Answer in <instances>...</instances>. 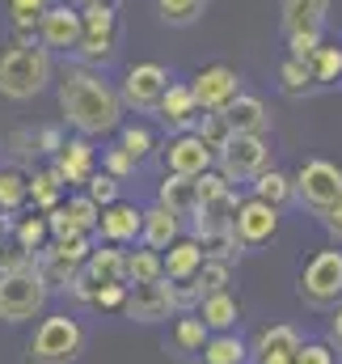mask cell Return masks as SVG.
<instances>
[{
    "instance_id": "cell-45",
    "label": "cell",
    "mask_w": 342,
    "mask_h": 364,
    "mask_svg": "<svg viewBox=\"0 0 342 364\" xmlns=\"http://www.w3.org/2000/svg\"><path fill=\"white\" fill-rule=\"evenodd\" d=\"M321 43H326V30H296V34H287V55L309 60Z\"/></svg>"
},
{
    "instance_id": "cell-37",
    "label": "cell",
    "mask_w": 342,
    "mask_h": 364,
    "mask_svg": "<svg viewBox=\"0 0 342 364\" xmlns=\"http://www.w3.org/2000/svg\"><path fill=\"white\" fill-rule=\"evenodd\" d=\"M207 0H157V17L170 26V30H186L203 17Z\"/></svg>"
},
{
    "instance_id": "cell-26",
    "label": "cell",
    "mask_w": 342,
    "mask_h": 364,
    "mask_svg": "<svg viewBox=\"0 0 342 364\" xmlns=\"http://www.w3.org/2000/svg\"><path fill=\"white\" fill-rule=\"evenodd\" d=\"M199 364H250V343L237 335V331H220V335H207Z\"/></svg>"
},
{
    "instance_id": "cell-6",
    "label": "cell",
    "mask_w": 342,
    "mask_h": 364,
    "mask_svg": "<svg viewBox=\"0 0 342 364\" xmlns=\"http://www.w3.org/2000/svg\"><path fill=\"white\" fill-rule=\"evenodd\" d=\"M300 301L309 309H334L342 301V250H317L304 267H300V284H296Z\"/></svg>"
},
{
    "instance_id": "cell-30",
    "label": "cell",
    "mask_w": 342,
    "mask_h": 364,
    "mask_svg": "<svg viewBox=\"0 0 342 364\" xmlns=\"http://www.w3.org/2000/svg\"><path fill=\"white\" fill-rule=\"evenodd\" d=\"M47 242H51V229H47V216H43V212H30V216H17V220H13V246H17L21 255L34 259Z\"/></svg>"
},
{
    "instance_id": "cell-28",
    "label": "cell",
    "mask_w": 342,
    "mask_h": 364,
    "mask_svg": "<svg viewBox=\"0 0 342 364\" xmlns=\"http://www.w3.org/2000/svg\"><path fill=\"white\" fill-rule=\"evenodd\" d=\"M64 182L60 174L47 166V170H34V174H26V195H30V203H34V212H51V208H60L64 203Z\"/></svg>"
},
{
    "instance_id": "cell-18",
    "label": "cell",
    "mask_w": 342,
    "mask_h": 364,
    "mask_svg": "<svg viewBox=\"0 0 342 364\" xmlns=\"http://www.w3.org/2000/svg\"><path fill=\"white\" fill-rule=\"evenodd\" d=\"M300 343H304V335L292 322H275V326H266L254 339L250 356H254V364H296Z\"/></svg>"
},
{
    "instance_id": "cell-50",
    "label": "cell",
    "mask_w": 342,
    "mask_h": 364,
    "mask_svg": "<svg viewBox=\"0 0 342 364\" xmlns=\"http://www.w3.org/2000/svg\"><path fill=\"white\" fill-rule=\"evenodd\" d=\"M326 343H330V348L342 356V301L330 309V335H326Z\"/></svg>"
},
{
    "instance_id": "cell-5",
    "label": "cell",
    "mask_w": 342,
    "mask_h": 364,
    "mask_svg": "<svg viewBox=\"0 0 342 364\" xmlns=\"http://www.w3.org/2000/svg\"><path fill=\"white\" fill-rule=\"evenodd\" d=\"M72 55L85 68H106L118 55V13H114V4L81 9V43H77Z\"/></svg>"
},
{
    "instance_id": "cell-14",
    "label": "cell",
    "mask_w": 342,
    "mask_h": 364,
    "mask_svg": "<svg viewBox=\"0 0 342 364\" xmlns=\"http://www.w3.org/2000/svg\"><path fill=\"white\" fill-rule=\"evenodd\" d=\"M140 229H144V208H136V203H127V199H114L110 208H101V220H97L93 242H106V246H136V242H140Z\"/></svg>"
},
{
    "instance_id": "cell-23",
    "label": "cell",
    "mask_w": 342,
    "mask_h": 364,
    "mask_svg": "<svg viewBox=\"0 0 342 364\" xmlns=\"http://www.w3.org/2000/svg\"><path fill=\"white\" fill-rule=\"evenodd\" d=\"M326 17H330V0H283L279 9L283 38L296 30H326Z\"/></svg>"
},
{
    "instance_id": "cell-29",
    "label": "cell",
    "mask_w": 342,
    "mask_h": 364,
    "mask_svg": "<svg viewBox=\"0 0 342 364\" xmlns=\"http://www.w3.org/2000/svg\"><path fill=\"white\" fill-rule=\"evenodd\" d=\"M114 136H118L114 144H118V149H123V153H127L136 166H144V161H148V157L161 149V140H157V132H153L148 123H123Z\"/></svg>"
},
{
    "instance_id": "cell-8",
    "label": "cell",
    "mask_w": 342,
    "mask_h": 364,
    "mask_svg": "<svg viewBox=\"0 0 342 364\" xmlns=\"http://www.w3.org/2000/svg\"><path fill=\"white\" fill-rule=\"evenodd\" d=\"M170 68L165 64H157V60H140V64H131L127 73H123V81H118V97H123V106L127 110H136V114H153L157 110V102L165 97L170 90Z\"/></svg>"
},
{
    "instance_id": "cell-24",
    "label": "cell",
    "mask_w": 342,
    "mask_h": 364,
    "mask_svg": "<svg viewBox=\"0 0 342 364\" xmlns=\"http://www.w3.org/2000/svg\"><path fill=\"white\" fill-rule=\"evenodd\" d=\"M157 203L173 212L177 220H190L199 212V191H194V178H182V174H165L161 186H157Z\"/></svg>"
},
{
    "instance_id": "cell-4",
    "label": "cell",
    "mask_w": 342,
    "mask_h": 364,
    "mask_svg": "<svg viewBox=\"0 0 342 364\" xmlns=\"http://www.w3.org/2000/svg\"><path fill=\"white\" fill-rule=\"evenodd\" d=\"M55 81L51 51L43 47H9L0 51V97L4 102H30Z\"/></svg>"
},
{
    "instance_id": "cell-11",
    "label": "cell",
    "mask_w": 342,
    "mask_h": 364,
    "mask_svg": "<svg viewBox=\"0 0 342 364\" xmlns=\"http://www.w3.org/2000/svg\"><path fill=\"white\" fill-rule=\"evenodd\" d=\"M186 85H190V93H194V102H199L203 114H220V110L241 93V73L228 68V64H207V68H199Z\"/></svg>"
},
{
    "instance_id": "cell-43",
    "label": "cell",
    "mask_w": 342,
    "mask_h": 364,
    "mask_svg": "<svg viewBox=\"0 0 342 364\" xmlns=\"http://www.w3.org/2000/svg\"><path fill=\"white\" fill-rule=\"evenodd\" d=\"M194 191H199V208H207V203H216L220 195H228V191H233V182L224 178L220 170H207V174H199V178H194Z\"/></svg>"
},
{
    "instance_id": "cell-51",
    "label": "cell",
    "mask_w": 342,
    "mask_h": 364,
    "mask_svg": "<svg viewBox=\"0 0 342 364\" xmlns=\"http://www.w3.org/2000/svg\"><path fill=\"white\" fill-rule=\"evenodd\" d=\"M77 9H89V4H118V0H72Z\"/></svg>"
},
{
    "instance_id": "cell-10",
    "label": "cell",
    "mask_w": 342,
    "mask_h": 364,
    "mask_svg": "<svg viewBox=\"0 0 342 364\" xmlns=\"http://www.w3.org/2000/svg\"><path fill=\"white\" fill-rule=\"evenodd\" d=\"M81 43V9L72 0H51V9L38 17V47L51 55H72Z\"/></svg>"
},
{
    "instance_id": "cell-52",
    "label": "cell",
    "mask_w": 342,
    "mask_h": 364,
    "mask_svg": "<svg viewBox=\"0 0 342 364\" xmlns=\"http://www.w3.org/2000/svg\"><path fill=\"white\" fill-rule=\"evenodd\" d=\"M4 225H9V216H4V212H0V229H4Z\"/></svg>"
},
{
    "instance_id": "cell-33",
    "label": "cell",
    "mask_w": 342,
    "mask_h": 364,
    "mask_svg": "<svg viewBox=\"0 0 342 364\" xmlns=\"http://www.w3.org/2000/svg\"><path fill=\"white\" fill-rule=\"evenodd\" d=\"M309 73H313V81H317V90H326V85H338L342 81V47H330V43H321L309 60Z\"/></svg>"
},
{
    "instance_id": "cell-25",
    "label": "cell",
    "mask_w": 342,
    "mask_h": 364,
    "mask_svg": "<svg viewBox=\"0 0 342 364\" xmlns=\"http://www.w3.org/2000/svg\"><path fill=\"white\" fill-rule=\"evenodd\" d=\"M161 259H165V279L170 284H186V279H194V272L203 267L207 255H203V246L194 237H177Z\"/></svg>"
},
{
    "instance_id": "cell-31",
    "label": "cell",
    "mask_w": 342,
    "mask_h": 364,
    "mask_svg": "<svg viewBox=\"0 0 342 364\" xmlns=\"http://www.w3.org/2000/svg\"><path fill=\"white\" fill-rule=\"evenodd\" d=\"M157 279H165V259H161V250H148V246L127 250V288H136V284H157Z\"/></svg>"
},
{
    "instance_id": "cell-21",
    "label": "cell",
    "mask_w": 342,
    "mask_h": 364,
    "mask_svg": "<svg viewBox=\"0 0 342 364\" xmlns=\"http://www.w3.org/2000/svg\"><path fill=\"white\" fill-rule=\"evenodd\" d=\"M34 272H38V279L47 284V292H51V296H68V292H72V284L81 279V267H77V263H68V259H60V255L51 250V242L34 255Z\"/></svg>"
},
{
    "instance_id": "cell-44",
    "label": "cell",
    "mask_w": 342,
    "mask_h": 364,
    "mask_svg": "<svg viewBox=\"0 0 342 364\" xmlns=\"http://www.w3.org/2000/svg\"><path fill=\"white\" fill-rule=\"evenodd\" d=\"M101 170H106L110 178L123 182V178H131V174H136L140 166H136V161H131V157H127V153H123L118 144H110V149H101Z\"/></svg>"
},
{
    "instance_id": "cell-20",
    "label": "cell",
    "mask_w": 342,
    "mask_h": 364,
    "mask_svg": "<svg viewBox=\"0 0 342 364\" xmlns=\"http://www.w3.org/2000/svg\"><path fill=\"white\" fill-rule=\"evenodd\" d=\"M177 237H186V220H177L173 212H165L161 203H153V208H144V229H140V246H148V250H170Z\"/></svg>"
},
{
    "instance_id": "cell-1",
    "label": "cell",
    "mask_w": 342,
    "mask_h": 364,
    "mask_svg": "<svg viewBox=\"0 0 342 364\" xmlns=\"http://www.w3.org/2000/svg\"><path fill=\"white\" fill-rule=\"evenodd\" d=\"M55 97H60L64 123L85 140H101V136L123 127L127 106L118 97V85H110L101 68L64 64L60 77H55Z\"/></svg>"
},
{
    "instance_id": "cell-3",
    "label": "cell",
    "mask_w": 342,
    "mask_h": 364,
    "mask_svg": "<svg viewBox=\"0 0 342 364\" xmlns=\"http://www.w3.org/2000/svg\"><path fill=\"white\" fill-rule=\"evenodd\" d=\"M89 348V331L77 314H43L26 343V364H77Z\"/></svg>"
},
{
    "instance_id": "cell-47",
    "label": "cell",
    "mask_w": 342,
    "mask_h": 364,
    "mask_svg": "<svg viewBox=\"0 0 342 364\" xmlns=\"http://www.w3.org/2000/svg\"><path fill=\"white\" fill-rule=\"evenodd\" d=\"M64 140H68V136H64V127H55V123H51V127H38V132H34V153L55 157V153L64 149Z\"/></svg>"
},
{
    "instance_id": "cell-46",
    "label": "cell",
    "mask_w": 342,
    "mask_h": 364,
    "mask_svg": "<svg viewBox=\"0 0 342 364\" xmlns=\"http://www.w3.org/2000/svg\"><path fill=\"white\" fill-rule=\"evenodd\" d=\"M47 216V229H51V242H68V237H81V229L72 225V216L64 212V203L60 208H51V212H43ZM93 237V233H89Z\"/></svg>"
},
{
    "instance_id": "cell-17",
    "label": "cell",
    "mask_w": 342,
    "mask_h": 364,
    "mask_svg": "<svg viewBox=\"0 0 342 364\" xmlns=\"http://www.w3.org/2000/svg\"><path fill=\"white\" fill-rule=\"evenodd\" d=\"M157 119H161V127H170V136H182V132H194V123H199V102H194V93L186 81H170V90L165 97L157 102V110H153Z\"/></svg>"
},
{
    "instance_id": "cell-2",
    "label": "cell",
    "mask_w": 342,
    "mask_h": 364,
    "mask_svg": "<svg viewBox=\"0 0 342 364\" xmlns=\"http://www.w3.org/2000/svg\"><path fill=\"white\" fill-rule=\"evenodd\" d=\"M47 305H51V292L34 272V259L21 255L17 246L0 255V322L4 326L34 322L47 314Z\"/></svg>"
},
{
    "instance_id": "cell-35",
    "label": "cell",
    "mask_w": 342,
    "mask_h": 364,
    "mask_svg": "<svg viewBox=\"0 0 342 364\" xmlns=\"http://www.w3.org/2000/svg\"><path fill=\"white\" fill-rule=\"evenodd\" d=\"M26 203H30V195H26V174H21L17 166H0V212L13 216V212H21Z\"/></svg>"
},
{
    "instance_id": "cell-48",
    "label": "cell",
    "mask_w": 342,
    "mask_h": 364,
    "mask_svg": "<svg viewBox=\"0 0 342 364\" xmlns=\"http://www.w3.org/2000/svg\"><path fill=\"white\" fill-rule=\"evenodd\" d=\"M296 364H338V352L330 343H300Z\"/></svg>"
},
{
    "instance_id": "cell-36",
    "label": "cell",
    "mask_w": 342,
    "mask_h": 364,
    "mask_svg": "<svg viewBox=\"0 0 342 364\" xmlns=\"http://www.w3.org/2000/svg\"><path fill=\"white\" fill-rule=\"evenodd\" d=\"M279 90L287 93V97H304V93L317 90V81H313V73H309V64H304V60L287 55V60L279 64Z\"/></svg>"
},
{
    "instance_id": "cell-12",
    "label": "cell",
    "mask_w": 342,
    "mask_h": 364,
    "mask_svg": "<svg viewBox=\"0 0 342 364\" xmlns=\"http://www.w3.org/2000/svg\"><path fill=\"white\" fill-rule=\"evenodd\" d=\"M177 314L173 305V284L170 279H157V284H136L127 292V305H123V318L140 322V326H157V322H170Z\"/></svg>"
},
{
    "instance_id": "cell-49",
    "label": "cell",
    "mask_w": 342,
    "mask_h": 364,
    "mask_svg": "<svg viewBox=\"0 0 342 364\" xmlns=\"http://www.w3.org/2000/svg\"><path fill=\"white\" fill-rule=\"evenodd\" d=\"M317 220H321V229L330 233V242H334V246H342V199H338V203H330Z\"/></svg>"
},
{
    "instance_id": "cell-9",
    "label": "cell",
    "mask_w": 342,
    "mask_h": 364,
    "mask_svg": "<svg viewBox=\"0 0 342 364\" xmlns=\"http://www.w3.org/2000/svg\"><path fill=\"white\" fill-rule=\"evenodd\" d=\"M216 170L228 182H254L270 170V140L266 136H228V144L216 153Z\"/></svg>"
},
{
    "instance_id": "cell-7",
    "label": "cell",
    "mask_w": 342,
    "mask_h": 364,
    "mask_svg": "<svg viewBox=\"0 0 342 364\" xmlns=\"http://www.w3.org/2000/svg\"><path fill=\"white\" fill-rule=\"evenodd\" d=\"M292 186H296V203L309 208L313 216H321L330 203L342 199V166L326 161V157H313L292 174Z\"/></svg>"
},
{
    "instance_id": "cell-15",
    "label": "cell",
    "mask_w": 342,
    "mask_h": 364,
    "mask_svg": "<svg viewBox=\"0 0 342 364\" xmlns=\"http://www.w3.org/2000/svg\"><path fill=\"white\" fill-rule=\"evenodd\" d=\"M216 170V153L194 136V132H182V136H170L165 144V174H182V178H199Z\"/></svg>"
},
{
    "instance_id": "cell-39",
    "label": "cell",
    "mask_w": 342,
    "mask_h": 364,
    "mask_svg": "<svg viewBox=\"0 0 342 364\" xmlns=\"http://www.w3.org/2000/svg\"><path fill=\"white\" fill-rule=\"evenodd\" d=\"M194 136L211 149V153H220L224 144H228V123H224V114H199V123H194Z\"/></svg>"
},
{
    "instance_id": "cell-16",
    "label": "cell",
    "mask_w": 342,
    "mask_h": 364,
    "mask_svg": "<svg viewBox=\"0 0 342 364\" xmlns=\"http://www.w3.org/2000/svg\"><path fill=\"white\" fill-rule=\"evenodd\" d=\"M64 186H72V191H81L89 178H93V170H97V149H93V140L85 136H72V140H64V149L55 153V166H51Z\"/></svg>"
},
{
    "instance_id": "cell-40",
    "label": "cell",
    "mask_w": 342,
    "mask_h": 364,
    "mask_svg": "<svg viewBox=\"0 0 342 364\" xmlns=\"http://www.w3.org/2000/svg\"><path fill=\"white\" fill-rule=\"evenodd\" d=\"M81 191H89V199L97 203V208H110L114 199H123V182L118 178H110L106 170H93V178L81 186Z\"/></svg>"
},
{
    "instance_id": "cell-19",
    "label": "cell",
    "mask_w": 342,
    "mask_h": 364,
    "mask_svg": "<svg viewBox=\"0 0 342 364\" xmlns=\"http://www.w3.org/2000/svg\"><path fill=\"white\" fill-rule=\"evenodd\" d=\"M220 114H224V123H228L233 136H266L270 132V110H266V102L258 93L241 90Z\"/></svg>"
},
{
    "instance_id": "cell-22",
    "label": "cell",
    "mask_w": 342,
    "mask_h": 364,
    "mask_svg": "<svg viewBox=\"0 0 342 364\" xmlns=\"http://www.w3.org/2000/svg\"><path fill=\"white\" fill-rule=\"evenodd\" d=\"M194 314H199V322H203L211 335H220V331H237V322H241V301L233 296V288H224V292L203 296V301L194 305Z\"/></svg>"
},
{
    "instance_id": "cell-13",
    "label": "cell",
    "mask_w": 342,
    "mask_h": 364,
    "mask_svg": "<svg viewBox=\"0 0 342 364\" xmlns=\"http://www.w3.org/2000/svg\"><path fill=\"white\" fill-rule=\"evenodd\" d=\"M233 233H237V242H241V250H258V246H266L275 233H279V208H270V203H262V199H241V208H237V216H233Z\"/></svg>"
},
{
    "instance_id": "cell-32",
    "label": "cell",
    "mask_w": 342,
    "mask_h": 364,
    "mask_svg": "<svg viewBox=\"0 0 342 364\" xmlns=\"http://www.w3.org/2000/svg\"><path fill=\"white\" fill-rule=\"evenodd\" d=\"M233 272H237V263H224V259H203V267L194 272V279H186L194 292H199V301L203 296H211V292H224L228 284H233Z\"/></svg>"
},
{
    "instance_id": "cell-34",
    "label": "cell",
    "mask_w": 342,
    "mask_h": 364,
    "mask_svg": "<svg viewBox=\"0 0 342 364\" xmlns=\"http://www.w3.org/2000/svg\"><path fill=\"white\" fill-rule=\"evenodd\" d=\"M207 326L199 322V314H182L177 322H173V348L182 352V356H199L203 352V343H207Z\"/></svg>"
},
{
    "instance_id": "cell-27",
    "label": "cell",
    "mask_w": 342,
    "mask_h": 364,
    "mask_svg": "<svg viewBox=\"0 0 342 364\" xmlns=\"http://www.w3.org/2000/svg\"><path fill=\"white\" fill-rule=\"evenodd\" d=\"M250 195L262 199V203H270V208H287V203H296V186H292V174H283V170H262L254 182H250Z\"/></svg>"
},
{
    "instance_id": "cell-42",
    "label": "cell",
    "mask_w": 342,
    "mask_h": 364,
    "mask_svg": "<svg viewBox=\"0 0 342 364\" xmlns=\"http://www.w3.org/2000/svg\"><path fill=\"white\" fill-rule=\"evenodd\" d=\"M51 9V0H9V26H34L38 30V17Z\"/></svg>"
},
{
    "instance_id": "cell-41",
    "label": "cell",
    "mask_w": 342,
    "mask_h": 364,
    "mask_svg": "<svg viewBox=\"0 0 342 364\" xmlns=\"http://www.w3.org/2000/svg\"><path fill=\"white\" fill-rule=\"evenodd\" d=\"M127 284H101V288H93V296H89V305L93 309H106V314H123V305H127Z\"/></svg>"
},
{
    "instance_id": "cell-38",
    "label": "cell",
    "mask_w": 342,
    "mask_h": 364,
    "mask_svg": "<svg viewBox=\"0 0 342 364\" xmlns=\"http://www.w3.org/2000/svg\"><path fill=\"white\" fill-rule=\"evenodd\" d=\"M64 212L72 216V225L81 229V233H97V220H101V208L89 199V191H72L68 199H64Z\"/></svg>"
}]
</instances>
